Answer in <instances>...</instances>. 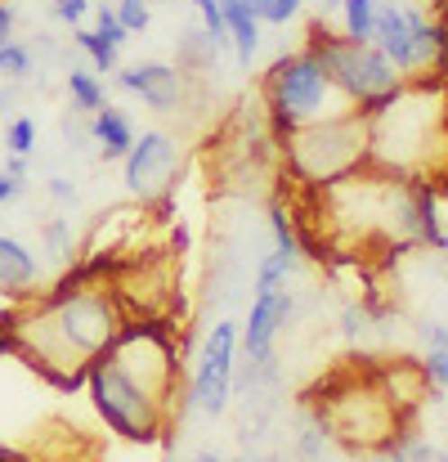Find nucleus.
I'll return each mask as SVG.
<instances>
[{
	"instance_id": "nucleus-1",
	"label": "nucleus",
	"mask_w": 448,
	"mask_h": 462,
	"mask_svg": "<svg viewBox=\"0 0 448 462\" xmlns=\"http://www.w3.org/2000/svg\"><path fill=\"white\" fill-rule=\"evenodd\" d=\"M126 323L131 310L117 292V279L95 270H77L50 292H36L0 314L5 355H18L59 391L81 386L95 359L108 355Z\"/></svg>"
},
{
	"instance_id": "nucleus-2",
	"label": "nucleus",
	"mask_w": 448,
	"mask_h": 462,
	"mask_svg": "<svg viewBox=\"0 0 448 462\" xmlns=\"http://www.w3.org/2000/svg\"><path fill=\"white\" fill-rule=\"evenodd\" d=\"M368 117V166L404 180L448 175V86L444 81H404Z\"/></svg>"
},
{
	"instance_id": "nucleus-3",
	"label": "nucleus",
	"mask_w": 448,
	"mask_h": 462,
	"mask_svg": "<svg viewBox=\"0 0 448 462\" xmlns=\"http://www.w3.org/2000/svg\"><path fill=\"white\" fill-rule=\"evenodd\" d=\"M279 157L297 189L318 193L368 166V117L359 108H345L336 117L309 122L279 140Z\"/></svg>"
},
{
	"instance_id": "nucleus-4",
	"label": "nucleus",
	"mask_w": 448,
	"mask_h": 462,
	"mask_svg": "<svg viewBox=\"0 0 448 462\" xmlns=\"http://www.w3.org/2000/svg\"><path fill=\"white\" fill-rule=\"evenodd\" d=\"M314 418L323 422L332 445L363 449V454L390 449L395 436L404 431V409L390 400V391L381 386L377 373H354V377L327 386L314 404Z\"/></svg>"
},
{
	"instance_id": "nucleus-5",
	"label": "nucleus",
	"mask_w": 448,
	"mask_h": 462,
	"mask_svg": "<svg viewBox=\"0 0 448 462\" xmlns=\"http://www.w3.org/2000/svg\"><path fill=\"white\" fill-rule=\"evenodd\" d=\"M86 391H90L99 422L131 445H161L175 431V422L184 418L179 409L157 400L144 382H135L122 364H113L108 355H99L95 368L86 373Z\"/></svg>"
},
{
	"instance_id": "nucleus-6",
	"label": "nucleus",
	"mask_w": 448,
	"mask_h": 462,
	"mask_svg": "<svg viewBox=\"0 0 448 462\" xmlns=\"http://www.w3.org/2000/svg\"><path fill=\"white\" fill-rule=\"evenodd\" d=\"M261 108L270 117V126L283 135H292L309 122H323V117H336L345 113L350 104L341 99V90L332 86V77L323 72V63L300 45L292 54H279L261 81Z\"/></svg>"
},
{
	"instance_id": "nucleus-7",
	"label": "nucleus",
	"mask_w": 448,
	"mask_h": 462,
	"mask_svg": "<svg viewBox=\"0 0 448 462\" xmlns=\"http://www.w3.org/2000/svg\"><path fill=\"white\" fill-rule=\"evenodd\" d=\"M305 50L323 63V72L332 77V86L341 90V99L350 108H359V113L381 108L404 86V77L390 68V59L372 41H350L345 32H332L323 18L309 27Z\"/></svg>"
},
{
	"instance_id": "nucleus-8",
	"label": "nucleus",
	"mask_w": 448,
	"mask_h": 462,
	"mask_svg": "<svg viewBox=\"0 0 448 462\" xmlns=\"http://www.w3.org/2000/svg\"><path fill=\"white\" fill-rule=\"evenodd\" d=\"M238 323L233 319H220L211 323V332L202 337L197 346V359H193V373H188V386H184V409L202 413V418H224L229 404H233V391H238Z\"/></svg>"
},
{
	"instance_id": "nucleus-9",
	"label": "nucleus",
	"mask_w": 448,
	"mask_h": 462,
	"mask_svg": "<svg viewBox=\"0 0 448 462\" xmlns=\"http://www.w3.org/2000/svg\"><path fill=\"white\" fill-rule=\"evenodd\" d=\"M126 189L135 193V198H161V193H170V184H175V166H179V144L166 135V131H144L140 140H135V149L126 153Z\"/></svg>"
},
{
	"instance_id": "nucleus-10",
	"label": "nucleus",
	"mask_w": 448,
	"mask_h": 462,
	"mask_svg": "<svg viewBox=\"0 0 448 462\" xmlns=\"http://www.w3.org/2000/svg\"><path fill=\"white\" fill-rule=\"evenodd\" d=\"M292 292L288 288H274V292H251V310L247 319L238 323V341H242V355L247 364H270L274 359V346L283 337V328L292 323Z\"/></svg>"
},
{
	"instance_id": "nucleus-11",
	"label": "nucleus",
	"mask_w": 448,
	"mask_h": 462,
	"mask_svg": "<svg viewBox=\"0 0 448 462\" xmlns=\"http://www.w3.org/2000/svg\"><path fill=\"white\" fill-rule=\"evenodd\" d=\"M372 45L390 59V68L413 81L422 77V59H417V45H413V27H408V9L399 0H377V18H372Z\"/></svg>"
},
{
	"instance_id": "nucleus-12",
	"label": "nucleus",
	"mask_w": 448,
	"mask_h": 462,
	"mask_svg": "<svg viewBox=\"0 0 448 462\" xmlns=\"http://www.w3.org/2000/svg\"><path fill=\"white\" fill-rule=\"evenodd\" d=\"M117 86L135 99H144L152 113H175L184 99V72L170 63H126L117 68Z\"/></svg>"
},
{
	"instance_id": "nucleus-13",
	"label": "nucleus",
	"mask_w": 448,
	"mask_h": 462,
	"mask_svg": "<svg viewBox=\"0 0 448 462\" xmlns=\"http://www.w3.org/2000/svg\"><path fill=\"white\" fill-rule=\"evenodd\" d=\"M0 292L14 301L41 292V256L14 234H0Z\"/></svg>"
},
{
	"instance_id": "nucleus-14",
	"label": "nucleus",
	"mask_w": 448,
	"mask_h": 462,
	"mask_svg": "<svg viewBox=\"0 0 448 462\" xmlns=\"http://www.w3.org/2000/svg\"><path fill=\"white\" fill-rule=\"evenodd\" d=\"M220 9H224V27H229V50H233L238 68L251 72V63H256V54H261V32H265V23H261V14H256L251 0H220Z\"/></svg>"
},
{
	"instance_id": "nucleus-15",
	"label": "nucleus",
	"mask_w": 448,
	"mask_h": 462,
	"mask_svg": "<svg viewBox=\"0 0 448 462\" xmlns=\"http://www.w3.org/2000/svg\"><path fill=\"white\" fill-rule=\"evenodd\" d=\"M135 126H131V117L122 113V108H113V104H104L95 117H90V144L99 149L104 162H126V153L135 149Z\"/></svg>"
},
{
	"instance_id": "nucleus-16",
	"label": "nucleus",
	"mask_w": 448,
	"mask_h": 462,
	"mask_svg": "<svg viewBox=\"0 0 448 462\" xmlns=\"http://www.w3.org/2000/svg\"><path fill=\"white\" fill-rule=\"evenodd\" d=\"M417 337H422V373L431 382V391H448V323L444 319H426L417 323Z\"/></svg>"
},
{
	"instance_id": "nucleus-17",
	"label": "nucleus",
	"mask_w": 448,
	"mask_h": 462,
	"mask_svg": "<svg viewBox=\"0 0 448 462\" xmlns=\"http://www.w3.org/2000/svg\"><path fill=\"white\" fill-rule=\"evenodd\" d=\"M63 86H68V99H72V113H81V117H95L104 104H108V90H104V81H99V72L86 63V68H68V77H63Z\"/></svg>"
},
{
	"instance_id": "nucleus-18",
	"label": "nucleus",
	"mask_w": 448,
	"mask_h": 462,
	"mask_svg": "<svg viewBox=\"0 0 448 462\" xmlns=\"http://www.w3.org/2000/svg\"><path fill=\"white\" fill-rule=\"evenodd\" d=\"M72 45L86 54V63H90L95 72H117V68H122V50L108 45L95 27H72Z\"/></svg>"
},
{
	"instance_id": "nucleus-19",
	"label": "nucleus",
	"mask_w": 448,
	"mask_h": 462,
	"mask_svg": "<svg viewBox=\"0 0 448 462\" xmlns=\"http://www.w3.org/2000/svg\"><path fill=\"white\" fill-rule=\"evenodd\" d=\"M41 243H45V252H50V261L54 265H72L77 261V238H72V220H63V216H45L41 220Z\"/></svg>"
},
{
	"instance_id": "nucleus-20",
	"label": "nucleus",
	"mask_w": 448,
	"mask_h": 462,
	"mask_svg": "<svg viewBox=\"0 0 448 462\" xmlns=\"http://www.w3.org/2000/svg\"><path fill=\"white\" fill-rule=\"evenodd\" d=\"M220 59V45L197 27V32H179V72H206Z\"/></svg>"
},
{
	"instance_id": "nucleus-21",
	"label": "nucleus",
	"mask_w": 448,
	"mask_h": 462,
	"mask_svg": "<svg viewBox=\"0 0 448 462\" xmlns=\"http://www.w3.org/2000/svg\"><path fill=\"white\" fill-rule=\"evenodd\" d=\"M297 261H300V252L274 247V252L256 265V288H251V292H274V288H288V279H292Z\"/></svg>"
},
{
	"instance_id": "nucleus-22",
	"label": "nucleus",
	"mask_w": 448,
	"mask_h": 462,
	"mask_svg": "<svg viewBox=\"0 0 448 462\" xmlns=\"http://www.w3.org/2000/svg\"><path fill=\"white\" fill-rule=\"evenodd\" d=\"M341 32L350 41H372V18H377V0H341Z\"/></svg>"
},
{
	"instance_id": "nucleus-23",
	"label": "nucleus",
	"mask_w": 448,
	"mask_h": 462,
	"mask_svg": "<svg viewBox=\"0 0 448 462\" xmlns=\"http://www.w3.org/2000/svg\"><path fill=\"white\" fill-rule=\"evenodd\" d=\"M27 77H32V45L14 36L0 45V81H27Z\"/></svg>"
},
{
	"instance_id": "nucleus-24",
	"label": "nucleus",
	"mask_w": 448,
	"mask_h": 462,
	"mask_svg": "<svg viewBox=\"0 0 448 462\" xmlns=\"http://www.w3.org/2000/svg\"><path fill=\"white\" fill-rule=\"evenodd\" d=\"M327 445H332V436L323 431V422L318 418H305V427L297 431V454L305 462H318L327 454Z\"/></svg>"
},
{
	"instance_id": "nucleus-25",
	"label": "nucleus",
	"mask_w": 448,
	"mask_h": 462,
	"mask_svg": "<svg viewBox=\"0 0 448 462\" xmlns=\"http://www.w3.org/2000/svg\"><path fill=\"white\" fill-rule=\"evenodd\" d=\"M251 5H256L265 27H288V23H297L300 9H305V0H251Z\"/></svg>"
},
{
	"instance_id": "nucleus-26",
	"label": "nucleus",
	"mask_w": 448,
	"mask_h": 462,
	"mask_svg": "<svg viewBox=\"0 0 448 462\" xmlns=\"http://www.w3.org/2000/svg\"><path fill=\"white\" fill-rule=\"evenodd\" d=\"M5 149L18 157L36 153V122H32V117H14V122L5 126Z\"/></svg>"
},
{
	"instance_id": "nucleus-27",
	"label": "nucleus",
	"mask_w": 448,
	"mask_h": 462,
	"mask_svg": "<svg viewBox=\"0 0 448 462\" xmlns=\"http://www.w3.org/2000/svg\"><path fill=\"white\" fill-rule=\"evenodd\" d=\"M368 332H372V310L359 306V301H350V306L341 310V337H345L350 346H359Z\"/></svg>"
},
{
	"instance_id": "nucleus-28",
	"label": "nucleus",
	"mask_w": 448,
	"mask_h": 462,
	"mask_svg": "<svg viewBox=\"0 0 448 462\" xmlns=\"http://www.w3.org/2000/svg\"><path fill=\"white\" fill-rule=\"evenodd\" d=\"M113 9H117V18H122V27H126L131 36H140V32H149V23H152L149 0H117Z\"/></svg>"
},
{
	"instance_id": "nucleus-29",
	"label": "nucleus",
	"mask_w": 448,
	"mask_h": 462,
	"mask_svg": "<svg viewBox=\"0 0 448 462\" xmlns=\"http://www.w3.org/2000/svg\"><path fill=\"white\" fill-rule=\"evenodd\" d=\"M95 32H99V36H104L108 45H117V50H122V45L131 41V32L122 27L117 9H108V5H95Z\"/></svg>"
},
{
	"instance_id": "nucleus-30",
	"label": "nucleus",
	"mask_w": 448,
	"mask_h": 462,
	"mask_svg": "<svg viewBox=\"0 0 448 462\" xmlns=\"http://www.w3.org/2000/svg\"><path fill=\"white\" fill-rule=\"evenodd\" d=\"M50 9H54V18L68 23V27H86V18L95 14L90 0H50Z\"/></svg>"
},
{
	"instance_id": "nucleus-31",
	"label": "nucleus",
	"mask_w": 448,
	"mask_h": 462,
	"mask_svg": "<svg viewBox=\"0 0 448 462\" xmlns=\"http://www.w3.org/2000/svg\"><path fill=\"white\" fill-rule=\"evenodd\" d=\"M45 193H50L54 202H63V207L77 202V184H72L68 175H50V180H45Z\"/></svg>"
},
{
	"instance_id": "nucleus-32",
	"label": "nucleus",
	"mask_w": 448,
	"mask_h": 462,
	"mask_svg": "<svg viewBox=\"0 0 448 462\" xmlns=\"http://www.w3.org/2000/svg\"><path fill=\"white\" fill-rule=\"evenodd\" d=\"M23 189H27V180H18V175H9V171L0 166V207L18 202V198H23Z\"/></svg>"
},
{
	"instance_id": "nucleus-33",
	"label": "nucleus",
	"mask_w": 448,
	"mask_h": 462,
	"mask_svg": "<svg viewBox=\"0 0 448 462\" xmlns=\"http://www.w3.org/2000/svg\"><path fill=\"white\" fill-rule=\"evenodd\" d=\"M14 27H18V9L9 0H0V45L14 41Z\"/></svg>"
},
{
	"instance_id": "nucleus-34",
	"label": "nucleus",
	"mask_w": 448,
	"mask_h": 462,
	"mask_svg": "<svg viewBox=\"0 0 448 462\" xmlns=\"http://www.w3.org/2000/svg\"><path fill=\"white\" fill-rule=\"evenodd\" d=\"M5 171H9V175H18V180H27V175H32L27 157H18V153H9V157H5Z\"/></svg>"
},
{
	"instance_id": "nucleus-35",
	"label": "nucleus",
	"mask_w": 448,
	"mask_h": 462,
	"mask_svg": "<svg viewBox=\"0 0 448 462\" xmlns=\"http://www.w3.org/2000/svg\"><path fill=\"white\" fill-rule=\"evenodd\" d=\"M368 462H413V458H408V454H399V449L390 445V449H377V454H368Z\"/></svg>"
},
{
	"instance_id": "nucleus-36",
	"label": "nucleus",
	"mask_w": 448,
	"mask_h": 462,
	"mask_svg": "<svg viewBox=\"0 0 448 462\" xmlns=\"http://www.w3.org/2000/svg\"><path fill=\"white\" fill-rule=\"evenodd\" d=\"M0 462H32L27 454H18L14 445H0Z\"/></svg>"
},
{
	"instance_id": "nucleus-37",
	"label": "nucleus",
	"mask_w": 448,
	"mask_h": 462,
	"mask_svg": "<svg viewBox=\"0 0 448 462\" xmlns=\"http://www.w3.org/2000/svg\"><path fill=\"white\" fill-rule=\"evenodd\" d=\"M188 462H233V458H224V454H211V449H206V454H193Z\"/></svg>"
},
{
	"instance_id": "nucleus-38",
	"label": "nucleus",
	"mask_w": 448,
	"mask_h": 462,
	"mask_svg": "<svg viewBox=\"0 0 448 462\" xmlns=\"http://www.w3.org/2000/svg\"><path fill=\"white\" fill-rule=\"evenodd\" d=\"M440 462H448V445H444V449H440Z\"/></svg>"
},
{
	"instance_id": "nucleus-39",
	"label": "nucleus",
	"mask_w": 448,
	"mask_h": 462,
	"mask_svg": "<svg viewBox=\"0 0 448 462\" xmlns=\"http://www.w3.org/2000/svg\"><path fill=\"white\" fill-rule=\"evenodd\" d=\"M444 68H448V63H444Z\"/></svg>"
}]
</instances>
